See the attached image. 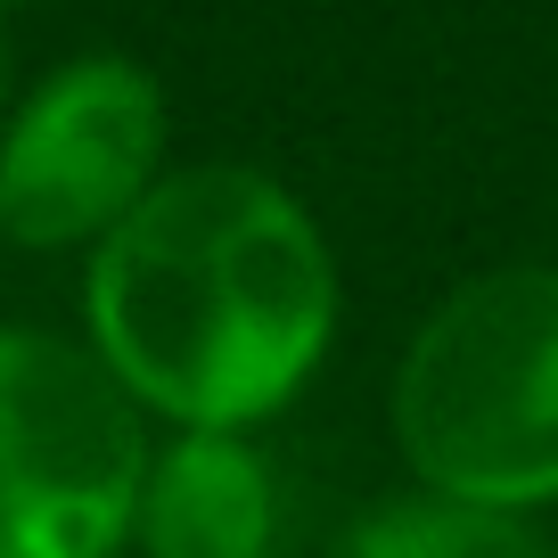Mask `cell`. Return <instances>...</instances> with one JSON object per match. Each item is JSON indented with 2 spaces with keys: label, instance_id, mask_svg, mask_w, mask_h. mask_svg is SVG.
Here are the masks:
<instances>
[{
  "label": "cell",
  "instance_id": "cell-7",
  "mask_svg": "<svg viewBox=\"0 0 558 558\" xmlns=\"http://www.w3.org/2000/svg\"><path fill=\"white\" fill-rule=\"evenodd\" d=\"M0 99H9V58H0Z\"/></svg>",
  "mask_w": 558,
  "mask_h": 558
},
{
  "label": "cell",
  "instance_id": "cell-6",
  "mask_svg": "<svg viewBox=\"0 0 558 558\" xmlns=\"http://www.w3.org/2000/svg\"><path fill=\"white\" fill-rule=\"evenodd\" d=\"M345 558H558L518 509H476V501H386L353 525Z\"/></svg>",
  "mask_w": 558,
  "mask_h": 558
},
{
  "label": "cell",
  "instance_id": "cell-4",
  "mask_svg": "<svg viewBox=\"0 0 558 558\" xmlns=\"http://www.w3.org/2000/svg\"><path fill=\"white\" fill-rule=\"evenodd\" d=\"M165 99L132 58H74L0 123V230L17 246L107 239L157 190Z\"/></svg>",
  "mask_w": 558,
  "mask_h": 558
},
{
  "label": "cell",
  "instance_id": "cell-1",
  "mask_svg": "<svg viewBox=\"0 0 558 558\" xmlns=\"http://www.w3.org/2000/svg\"><path fill=\"white\" fill-rule=\"evenodd\" d=\"M337 255L255 165L165 173L90 255V353L132 402L239 436L320 369Z\"/></svg>",
  "mask_w": 558,
  "mask_h": 558
},
{
  "label": "cell",
  "instance_id": "cell-3",
  "mask_svg": "<svg viewBox=\"0 0 558 558\" xmlns=\"http://www.w3.org/2000/svg\"><path fill=\"white\" fill-rule=\"evenodd\" d=\"M148 444L99 353L0 329V558H116Z\"/></svg>",
  "mask_w": 558,
  "mask_h": 558
},
{
  "label": "cell",
  "instance_id": "cell-2",
  "mask_svg": "<svg viewBox=\"0 0 558 558\" xmlns=\"http://www.w3.org/2000/svg\"><path fill=\"white\" fill-rule=\"evenodd\" d=\"M395 444L444 501H558V263H501L427 313L395 369Z\"/></svg>",
  "mask_w": 558,
  "mask_h": 558
},
{
  "label": "cell",
  "instance_id": "cell-5",
  "mask_svg": "<svg viewBox=\"0 0 558 558\" xmlns=\"http://www.w3.org/2000/svg\"><path fill=\"white\" fill-rule=\"evenodd\" d=\"M132 534L148 558H271L279 493L246 436L181 427L140 476Z\"/></svg>",
  "mask_w": 558,
  "mask_h": 558
}]
</instances>
